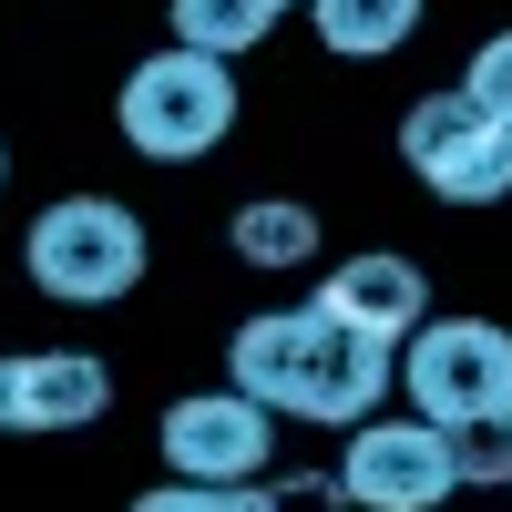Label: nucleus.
<instances>
[{"instance_id": "f257e3e1", "label": "nucleus", "mask_w": 512, "mask_h": 512, "mask_svg": "<svg viewBox=\"0 0 512 512\" xmlns=\"http://www.w3.org/2000/svg\"><path fill=\"white\" fill-rule=\"evenodd\" d=\"M226 379L256 400V410H287V420H318V431H359L379 420L400 379V349L390 338H359L318 308H267L226 338Z\"/></svg>"}, {"instance_id": "f03ea898", "label": "nucleus", "mask_w": 512, "mask_h": 512, "mask_svg": "<svg viewBox=\"0 0 512 512\" xmlns=\"http://www.w3.org/2000/svg\"><path fill=\"white\" fill-rule=\"evenodd\" d=\"M113 123H123V144H134V154H154V164H195V154H216V144L236 134V72L205 62V52H185V41H164L154 62L123 72Z\"/></svg>"}, {"instance_id": "7ed1b4c3", "label": "nucleus", "mask_w": 512, "mask_h": 512, "mask_svg": "<svg viewBox=\"0 0 512 512\" xmlns=\"http://www.w3.org/2000/svg\"><path fill=\"white\" fill-rule=\"evenodd\" d=\"M21 256H31V287L62 297V308H113V297L144 287V226H134V205H113V195L41 205Z\"/></svg>"}, {"instance_id": "20e7f679", "label": "nucleus", "mask_w": 512, "mask_h": 512, "mask_svg": "<svg viewBox=\"0 0 512 512\" xmlns=\"http://www.w3.org/2000/svg\"><path fill=\"white\" fill-rule=\"evenodd\" d=\"M400 390H410L420 420H441V431L512 410V328H492V318H420L400 338Z\"/></svg>"}, {"instance_id": "39448f33", "label": "nucleus", "mask_w": 512, "mask_h": 512, "mask_svg": "<svg viewBox=\"0 0 512 512\" xmlns=\"http://www.w3.org/2000/svg\"><path fill=\"white\" fill-rule=\"evenodd\" d=\"M400 164L441 205H502L512 195V123H492L472 93H420L400 113Z\"/></svg>"}, {"instance_id": "423d86ee", "label": "nucleus", "mask_w": 512, "mask_h": 512, "mask_svg": "<svg viewBox=\"0 0 512 512\" xmlns=\"http://www.w3.org/2000/svg\"><path fill=\"white\" fill-rule=\"evenodd\" d=\"M338 492L359 512H431L441 492H461L451 472V431L441 420H359L349 431V461H338Z\"/></svg>"}, {"instance_id": "0eeeda50", "label": "nucleus", "mask_w": 512, "mask_h": 512, "mask_svg": "<svg viewBox=\"0 0 512 512\" xmlns=\"http://www.w3.org/2000/svg\"><path fill=\"white\" fill-rule=\"evenodd\" d=\"M164 461L175 482H256L267 472V441H277V410H256L246 390H195L164 410Z\"/></svg>"}, {"instance_id": "6e6552de", "label": "nucleus", "mask_w": 512, "mask_h": 512, "mask_svg": "<svg viewBox=\"0 0 512 512\" xmlns=\"http://www.w3.org/2000/svg\"><path fill=\"white\" fill-rule=\"evenodd\" d=\"M113 410V369L93 349H21L0 359V431H82Z\"/></svg>"}, {"instance_id": "1a4fd4ad", "label": "nucleus", "mask_w": 512, "mask_h": 512, "mask_svg": "<svg viewBox=\"0 0 512 512\" xmlns=\"http://www.w3.org/2000/svg\"><path fill=\"white\" fill-rule=\"evenodd\" d=\"M308 308L400 349V338L431 318V297H420V267H410V256H349V267H318V297H308Z\"/></svg>"}, {"instance_id": "9d476101", "label": "nucleus", "mask_w": 512, "mask_h": 512, "mask_svg": "<svg viewBox=\"0 0 512 512\" xmlns=\"http://www.w3.org/2000/svg\"><path fill=\"white\" fill-rule=\"evenodd\" d=\"M308 11H318V41L338 62H379L420 31V0H308Z\"/></svg>"}, {"instance_id": "9b49d317", "label": "nucleus", "mask_w": 512, "mask_h": 512, "mask_svg": "<svg viewBox=\"0 0 512 512\" xmlns=\"http://www.w3.org/2000/svg\"><path fill=\"white\" fill-rule=\"evenodd\" d=\"M175 41L185 52H205V62H236V52H256L267 41V21H277V0H175Z\"/></svg>"}, {"instance_id": "f8f14e48", "label": "nucleus", "mask_w": 512, "mask_h": 512, "mask_svg": "<svg viewBox=\"0 0 512 512\" xmlns=\"http://www.w3.org/2000/svg\"><path fill=\"white\" fill-rule=\"evenodd\" d=\"M236 256L246 267H318V216L308 205H277V195H256V205H236Z\"/></svg>"}, {"instance_id": "ddd939ff", "label": "nucleus", "mask_w": 512, "mask_h": 512, "mask_svg": "<svg viewBox=\"0 0 512 512\" xmlns=\"http://www.w3.org/2000/svg\"><path fill=\"white\" fill-rule=\"evenodd\" d=\"M451 472H461V482H482V492H512V410L461 420V431H451Z\"/></svg>"}, {"instance_id": "4468645a", "label": "nucleus", "mask_w": 512, "mask_h": 512, "mask_svg": "<svg viewBox=\"0 0 512 512\" xmlns=\"http://www.w3.org/2000/svg\"><path fill=\"white\" fill-rule=\"evenodd\" d=\"M134 512H267L256 482H154Z\"/></svg>"}, {"instance_id": "2eb2a0df", "label": "nucleus", "mask_w": 512, "mask_h": 512, "mask_svg": "<svg viewBox=\"0 0 512 512\" xmlns=\"http://www.w3.org/2000/svg\"><path fill=\"white\" fill-rule=\"evenodd\" d=\"M461 93H472L492 123H512V31H492L482 52H472V72H461Z\"/></svg>"}, {"instance_id": "dca6fc26", "label": "nucleus", "mask_w": 512, "mask_h": 512, "mask_svg": "<svg viewBox=\"0 0 512 512\" xmlns=\"http://www.w3.org/2000/svg\"><path fill=\"white\" fill-rule=\"evenodd\" d=\"M267 512H349L338 472H297V482H267Z\"/></svg>"}, {"instance_id": "f3484780", "label": "nucleus", "mask_w": 512, "mask_h": 512, "mask_svg": "<svg viewBox=\"0 0 512 512\" xmlns=\"http://www.w3.org/2000/svg\"><path fill=\"white\" fill-rule=\"evenodd\" d=\"M0 185H11V154H0Z\"/></svg>"}, {"instance_id": "a211bd4d", "label": "nucleus", "mask_w": 512, "mask_h": 512, "mask_svg": "<svg viewBox=\"0 0 512 512\" xmlns=\"http://www.w3.org/2000/svg\"><path fill=\"white\" fill-rule=\"evenodd\" d=\"M277 11H287V0H277Z\"/></svg>"}]
</instances>
